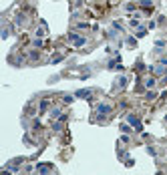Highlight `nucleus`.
I'll return each instance as SVG.
<instances>
[{
	"label": "nucleus",
	"instance_id": "obj_1",
	"mask_svg": "<svg viewBox=\"0 0 167 175\" xmlns=\"http://www.w3.org/2000/svg\"><path fill=\"white\" fill-rule=\"evenodd\" d=\"M95 113H97V119L103 123V121H105V117L113 113V105H109V103H99V105L95 107Z\"/></svg>",
	"mask_w": 167,
	"mask_h": 175
},
{
	"label": "nucleus",
	"instance_id": "obj_2",
	"mask_svg": "<svg viewBox=\"0 0 167 175\" xmlns=\"http://www.w3.org/2000/svg\"><path fill=\"white\" fill-rule=\"evenodd\" d=\"M127 123H129V125H131V127H133V129H135L137 133H143V125H141V119H139V117H137L135 113H129V115H127Z\"/></svg>",
	"mask_w": 167,
	"mask_h": 175
},
{
	"label": "nucleus",
	"instance_id": "obj_3",
	"mask_svg": "<svg viewBox=\"0 0 167 175\" xmlns=\"http://www.w3.org/2000/svg\"><path fill=\"white\" fill-rule=\"evenodd\" d=\"M91 95H93V89H79L75 93L77 99H91Z\"/></svg>",
	"mask_w": 167,
	"mask_h": 175
},
{
	"label": "nucleus",
	"instance_id": "obj_4",
	"mask_svg": "<svg viewBox=\"0 0 167 175\" xmlns=\"http://www.w3.org/2000/svg\"><path fill=\"white\" fill-rule=\"evenodd\" d=\"M127 85H129V79H127V77H119L117 83L113 85V89H115V91H117V89H125Z\"/></svg>",
	"mask_w": 167,
	"mask_h": 175
},
{
	"label": "nucleus",
	"instance_id": "obj_5",
	"mask_svg": "<svg viewBox=\"0 0 167 175\" xmlns=\"http://www.w3.org/2000/svg\"><path fill=\"white\" fill-rule=\"evenodd\" d=\"M36 171L38 173H50V171H54V167L52 165H46V163H38L36 165Z\"/></svg>",
	"mask_w": 167,
	"mask_h": 175
},
{
	"label": "nucleus",
	"instance_id": "obj_6",
	"mask_svg": "<svg viewBox=\"0 0 167 175\" xmlns=\"http://www.w3.org/2000/svg\"><path fill=\"white\" fill-rule=\"evenodd\" d=\"M60 115H63V109H58V107H54V109L48 111V117L50 119H60Z\"/></svg>",
	"mask_w": 167,
	"mask_h": 175
},
{
	"label": "nucleus",
	"instance_id": "obj_7",
	"mask_svg": "<svg viewBox=\"0 0 167 175\" xmlns=\"http://www.w3.org/2000/svg\"><path fill=\"white\" fill-rule=\"evenodd\" d=\"M48 107H50L48 99H42V101H41V105H38V113H41V115H44V113L48 111Z\"/></svg>",
	"mask_w": 167,
	"mask_h": 175
},
{
	"label": "nucleus",
	"instance_id": "obj_8",
	"mask_svg": "<svg viewBox=\"0 0 167 175\" xmlns=\"http://www.w3.org/2000/svg\"><path fill=\"white\" fill-rule=\"evenodd\" d=\"M143 85H145V89H153L157 85V79H155V77H147V79L143 81Z\"/></svg>",
	"mask_w": 167,
	"mask_h": 175
},
{
	"label": "nucleus",
	"instance_id": "obj_9",
	"mask_svg": "<svg viewBox=\"0 0 167 175\" xmlns=\"http://www.w3.org/2000/svg\"><path fill=\"white\" fill-rule=\"evenodd\" d=\"M147 32H149V28H147V26H139V28H137V32H135V38H143Z\"/></svg>",
	"mask_w": 167,
	"mask_h": 175
},
{
	"label": "nucleus",
	"instance_id": "obj_10",
	"mask_svg": "<svg viewBox=\"0 0 167 175\" xmlns=\"http://www.w3.org/2000/svg\"><path fill=\"white\" fill-rule=\"evenodd\" d=\"M73 44H75L77 48H81V46H85V44H87V36H77V38L73 40Z\"/></svg>",
	"mask_w": 167,
	"mask_h": 175
},
{
	"label": "nucleus",
	"instance_id": "obj_11",
	"mask_svg": "<svg viewBox=\"0 0 167 175\" xmlns=\"http://www.w3.org/2000/svg\"><path fill=\"white\" fill-rule=\"evenodd\" d=\"M14 24H18V26H22V24H24V14H22V12H18V14H16Z\"/></svg>",
	"mask_w": 167,
	"mask_h": 175
},
{
	"label": "nucleus",
	"instance_id": "obj_12",
	"mask_svg": "<svg viewBox=\"0 0 167 175\" xmlns=\"http://www.w3.org/2000/svg\"><path fill=\"white\" fill-rule=\"evenodd\" d=\"M145 99H147V101H155V99H157V93H155V91H151V89H149V91H147V93H145Z\"/></svg>",
	"mask_w": 167,
	"mask_h": 175
},
{
	"label": "nucleus",
	"instance_id": "obj_13",
	"mask_svg": "<svg viewBox=\"0 0 167 175\" xmlns=\"http://www.w3.org/2000/svg\"><path fill=\"white\" fill-rule=\"evenodd\" d=\"M75 99H77L75 95H63V103H65V105H71Z\"/></svg>",
	"mask_w": 167,
	"mask_h": 175
},
{
	"label": "nucleus",
	"instance_id": "obj_14",
	"mask_svg": "<svg viewBox=\"0 0 167 175\" xmlns=\"http://www.w3.org/2000/svg\"><path fill=\"white\" fill-rule=\"evenodd\" d=\"M141 8H153V0H139Z\"/></svg>",
	"mask_w": 167,
	"mask_h": 175
},
{
	"label": "nucleus",
	"instance_id": "obj_15",
	"mask_svg": "<svg viewBox=\"0 0 167 175\" xmlns=\"http://www.w3.org/2000/svg\"><path fill=\"white\" fill-rule=\"evenodd\" d=\"M129 26H131V28H139V26H141V24H139V18H131V20H129Z\"/></svg>",
	"mask_w": 167,
	"mask_h": 175
},
{
	"label": "nucleus",
	"instance_id": "obj_16",
	"mask_svg": "<svg viewBox=\"0 0 167 175\" xmlns=\"http://www.w3.org/2000/svg\"><path fill=\"white\" fill-rule=\"evenodd\" d=\"M125 43L129 44V46H137V38H135V36H127Z\"/></svg>",
	"mask_w": 167,
	"mask_h": 175
},
{
	"label": "nucleus",
	"instance_id": "obj_17",
	"mask_svg": "<svg viewBox=\"0 0 167 175\" xmlns=\"http://www.w3.org/2000/svg\"><path fill=\"white\" fill-rule=\"evenodd\" d=\"M52 129H54V131H56V133H58V131H63V121L58 119L56 123H52Z\"/></svg>",
	"mask_w": 167,
	"mask_h": 175
},
{
	"label": "nucleus",
	"instance_id": "obj_18",
	"mask_svg": "<svg viewBox=\"0 0 167 175\" xmlns=\"http://www.w3.org/2000/svg\"><path fill=\"white\" fill-rule=\"evenodd\" d=\"M135 8H137V4H133V2H127V4H125L127 12H135Z\"/></svg>",
	"mask_w": 167,
	"mask_h": 175
},
{
	"label": "nucleus",
	"instance_id": "obj_19",
	"mask_svg": "<svg viewBox=\"0 0 167 175\" xmlns=\"http://www.w3.org/2000/svg\"><path fill=\"white\" fill-rule=\"evenodd\" d=\"M38 56H41V54H38L36 50H30V52H28V58H30V60H38Z\"/></svg>",
	"mask_w": 167,
	"mask_h": 175
},
{
	"label": "nucleus",
	"instance_id": "obj_20",
	"mask_svg": "<svg viewBox=\"0 0 167 175\" xmlns=\"http://www.w3.org/2000/svg\"><path fill=\"white\" fill-rule=\"evenodd\" d=\"M60 60H65V56H63V54H56L54 58H50V65H56V62H60Z\"/></svg>",
	"mask_w": 167,
	"mask_h": 175
},
{
	"label": "nucleus",
	"instance_id": "obj_21",
	"mask_svg": "<svg viewBox=\"0 0 167 175\" xmlns=\"http://www.w3.org/2000/svg\"><path fill=\"white\" fill-rule=\"evenodd\" d=\"M22 141H24V145H28V147H34V141H32L28 135H24V139H22Z\"/></svg>",
	"mask_w": 167,
	"mask_h": 175
},
{
	"label": "nucleus",
	"instance_id": "obj_22",
	"mask_svg": "<svg viewBox=\"0 0 167 175\" xmlns=\"http://www.w3.org/2000/svg\"><path fill=\"white\" fill-rule=\"evenodd\" d=\"M123 163H125L127 167H133V165H135V161H133V159H131V157H129V155H127L125 159H123Z\"/></svg>",
	"mask_w": 167,
	"mask_h": 175
},
{
	"label": "nucleus",
	"instance_id": "obj_23",
	"mask_svg": "<svg viewBox=\"0 0 167 175\" xmlns=\"http://www.w3.org/2000/svg\"><path fill=\"white\" fill-rule=\"evenodd\" d=\"M121 131H123V133H131L133 129H131V125H129V123H123V125H121Z\"/></svg>",
	"mask_w": 167,
	"mask_h": 175
},
{
	"label": "nucleus",
	"instance_id": "obj_24",
	"mask_svg": "<svg viewBox=\"0 0 167 175\" xmlns=\"http://www.w3.org/2000/svg\"><path fill=\"white\" fill-rule=\"evenodd\" d=\"M42 44H44L42 43V38H34V40H32V46H34V48H41Z\"/></svg>",
	"mask_w": 167,
	"mask_h": 175
},
{
	"label": "nucleus",
	"instance_id": "obj_25",
	"mask_svg": "<svg viewBox=\"0 0 167 175\" xmlns=\"http://www.w3.org/2000/svg\"><path fill=\"white\" fill-rule=\"evenodd\" d=\"M147 153H149L151 157H155V155H157V151H155V147H151V145H147Z\"/></svg>",
	"mask_w": 167,
	"mask_h": 175
},
{
	"label": "nucleus",
	"instance_id": "obj_26",
	"mask_svg": "<svg viewBox=\"0 0 167 175\" xmlns=\"http://www.w3.org/2000/svg\"><path fill=\"white\" fill-rule=\"evenodd\" d=\"M8 34H10V28L4 26V28H2V38H8Z\"/></svg>",
	"mask_w": 167,
	"mask_h": 175
},
{
	"label": "nucleus",
	"instance_id": "obj_27",
	"mask_svg": "<svg viewBox=\"0 0 167 175\" xmlns=\"http://www.w3.org/2000/svg\"><path fill=\"white\" fill-rule=\"evenodd\" d=\"M77 28H79V30H87V28H89V24H87V22H79V24H77Z\"/></svg>",
	"mask_w": 167,
	"mask_h": 175
},
{
	"label": "nucleus",
	"instance_id": "obj_28",
	"mask_svg": "<svg viewBox=\"0 0 167 175\" xmlns=\"http://www.w3.org/2000/svg\"><path fill=\"white\" fill-rule=\"evenodd\" d=\"M155 46H157V48H163V46H165V40H163V38L155 40Z\"/></svg>",
	"mask_w": 167,
	"mask_h": 175
},
{
	"label": "nucleus",
	"instance_id": "obj_29",
	"mask_svg": "<svg viewBox=\"0 0 167 175\" xmlns=\"http://www.w3.org/2000/svg\"><path fill=\"white\" fill-rule=\"evenodd\" d=\"M121 143H131V139H129V133H125V135H123V137H121Z\"/></svg>",
	"mask_w": 167,
	"mask_h": 175
},
{
	"label": "nucleus",
	"instance_id": "obj_30",
	"mask_svg": "<svg viewBox=\"0 0 167 175\" xmlns=\"http://www.w3.org/2000/svg\"><path fill=\"white\" fill-rule=\"evenodd\" d=\"M145 69V65H143V60H137V71H143Z\"/></svg>",
	"mask_w": 167,
	"mask_h": 175
},
{
	"label": "nucleus",
	"instance_id": "obj_31",
	"mask_svg": "<svg viewBox=\"0 0 167 175\" xmlns=\"http://www.w3.org/2000/svg\"><path fill=\"white\" fill-rule=\"evenodd\" d=\"M22 171H24V173H30V171H34V167H32V165H26Z\"/></svg>",
	"mask_w": 167,
	"mask_h": 175
},
{
	"label": "nucleus",
	"instance_id": "obj_32",
	"mask_svg": "<svg viewBox=\"0 0 167 175\" xmlns=\"http://www.w3.org/2000/svg\"><path fill=\"white\" fill-rule=\"evenodd\" d=\"M165 22H167L165 16H159V18H157V24H165Z\"/></svg>",
	"mask_w": 167,
	"mask_h": 175
},
{
	"label": "nucleus",
	"instance_id": "obj_33",
	"mask_svg": "<svg viewBox=\"0 0 167 175\" xmlns=\"http://www.w3.org/2000/svg\"><path fill=\"white\" fill-rule=\"evenodd\" d=\"M159 83H161L163 87H165V85H167V73H165V75H163V77H161V81H159Z\"/></svg>",
	"mask_w": 167,
	"mask_h": 175
},
{
	"label": "nucleus",
	"instance_id": "obj_34",
	"mask_svg": "<svg viewBox=\"0 0 167 175\" xmlns=\"http://www.w3.org/2000/svg\"><path fill=\"white\" fill-rule=\"evenodd\" d=\"M155 26H157V22H155V20H149V24H147V28H155Z\"/></svg>",
	"mask_w": 167,
	"mask_h": 175
},
{
	"label": "nucleus",
	"instance_id": "obj_35",
	"mask_svg": "<svg viewBox=\"0 0 167 175\" xmlns=\"http://www.w3.org/2000/svg\"><path fill=\"white\" fill-rule=\"evenodd\" d=\"M56 81H58V77H56V75H54V77H50V79H48V83H50V85H52V83H56Z\"/></svg>",
	"mask_w": 167,
	"mask_h": 175
},
{
	"label": "nucleus",
	"instance_id": "obj_36",
	"mask_svg": "<svg viewBox=\"0 0 167 175\" xmlns=\"http://www.w3.org/2000/svg\"><path fill=\"white\" fill-rule=\"evenodd\" d=\"M165 121H167V115H165Z\"/></svg>",
	"mask_w": 167,
	"mask_h": 175
}]
</instances>
